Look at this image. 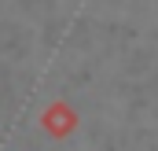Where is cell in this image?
<instances>
[{"mask_svg":"<svg viewBox=\"0 0 158 151\" xmlns=\"http://www.w3.org/2000/svg\"><path fill=\"white\" fill-rule=\"evenodd\" d=\"M40 122H44V125H48V129H52V133H59V136H63V133H70V129H74V114L66 111V107H63V103H55V107H52V111L44 114V118H40Z\"/></svg>","mask_w":158,"mask_h":151,"instance_id":"obj_1","label":"cell"}]
</instances>
